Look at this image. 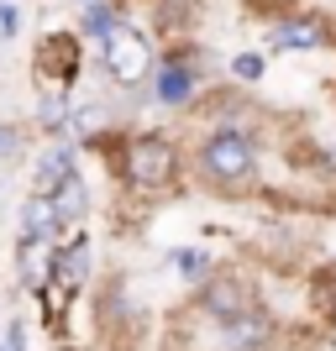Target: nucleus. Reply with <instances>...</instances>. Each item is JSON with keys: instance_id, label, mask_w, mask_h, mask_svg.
<instances>
[{"instance_id": "2eb2a0df", "label": "nucleus", "mask_w": 336, "mask_h": 351, "mask_svg": "<svg viewBox=\"0 0 336 351\" xmlns=\"http://www.w3.org/2000/svg\"><path fill=\"white\" fill-rule=\"evenodd\" d=\"M116 27H121V11L111 5V0H89V5H85V21H79V32H85V37L105 43Z\"/></svg>"}, {"instance_id": "4468645a", "label": "nucleus", "mask_w": 336, "mask_h": 351, "mask_svg": "<svg viewBox=\"0 0 336 351\" xmlns=\"http://www.w3.org/2000/svg\"><path fill=\"white\" fill-rule=\"evenodd\" d=\"M53 210H58V226H79L89 210V189H85V178H69L58 194H53Z\"/></svg>"}, {"instance_id": "20e7f679", "label": "nucleus", "mask_w": 336, "mask_h": 351, "mask_svg": "<svg viewBox=\"0 0 336 351\" xmlns=\"http://www.w3.org/2000/svg\"><path fill=\"white\" fill-rule=\"evenodd\" d=\"M194 309H200V320L226 325V320H236V315L258 309V293H252L242 278H232V273H210V278L200 283V299H194Z\"/></svg>"}, {"instance_id": "aec40b11", "label": "nucleus", "mask_w": 336, "mask_h": 351, "mask_svg": "<svg viewBox=\"0 0 336 351\" xmlns=\"http://www.w3.org/2000/svg\"><path fill=\"white\" fill-rule=\"evenodd\" d=\"M16 152H21V132H16V126H0V162H11Z\"/></svg>"}, {"instance_id": "dca6fc26", "label": "nucleus", "mask_w": 336, "mask_h": 351, "mask_svg": "<svg viewBox=\"0 0 336 351\" xmlns=\"http://www.w3.org/2000/svg\"><path fill=\"white\" fill-rule=\"evenodd\" d=\"M168 263L179 267V278H190V283H205V278H210V257H205V252H194V247L168 252Z\"/></svg>"}, {"instance_id": "f3484780", "label": "nucleus", "mask_w": 336, "mask_h": 351, "mask_svg": "<svg viewBox=\"0 0 336 351\" xmlns=\"http://www.w3.org/2000/svg\"><path fill=\"white\" fill-rule=\"evenodd\" d=\"M315 309H321V315H336V267H321V273H315Z\"/></svg>"}, {"instance_id": "1a4fd4ad", "label": "nucleus", "mask_w": 336, "mask_h": 351, "mask_svg": "<svg viewBox=\"0 0 336 351\" xmlns=\"http://www.w3.org/2000/svg\"><path fill=\"white\" fill-rule=\"evenodd\" d=\"M85 278H89V236H74L53 252V289L69 299V293L85 289Z\"/></svg>"}, {"instance_id": "39448f33", "label": "nucleus", "mask_w": 336, "mask_h": 351, "mask_svg": "<svg viewBox=\"0 0 336 351\" xmlns=\"http://www.w3.org/2000/svg\"><path fill=\"white\" fill-rule=\"evenodd\" d=\"M268 341H273V315L263 304L236 315V320H226V325H216V351H263Z\"/></svg>"}, {"instance_id": "9d476101", "label": "nucleus", "mask_w": 336, "mask_h": 351, "mask_svg": "<svg viewBox=\"0 0 336 351\" xmlns=\"http://www.w3.org/2000/svg\"><path fill=\"white\" fill-rule=\"evenodd\" d=\"M53 241H21L16 247V263H21V289L32 293H47V283H53Z\"/></svg>"}, {"instance_id": "9b49d317", "label": "nucleus", "mask_w": 336, "mask_h": 351, "mask_svg": "<svg viewBox=\"0 0 336 351\" xmlns=\"http://www.w3.org/2000/svg\"><path fill=\"white\" fill-rule=\"evenodd\" d=\"M16 220H21V241H53V231H63L47 194H27V205H21Z\"/></svg>"}, {"instance_id": "423d86ee", "label": "nucleus", "mask_w": 336, "mask_h": 351, "mask_svg": "<svg viewBox=\"0 0 336 351\" xmlns=\"http://www.w3.org/2000/svg\"><path fill=\"white\" fill-rule=\"evenodd\" d=\"M194 89H200V73H194V63L184 53H174V58H163L153 69V100L158 105H190Z\"/></svg>"}, {"instance_id": "6e6552de", "label": "nucleus", "mask_w": 336, "mask_h": 351, "mask_svg": "<svg viewBox=\"0 0 336 351\" xmlns=\"http://www.w3.org/2000/svg\"><path fill=\"white\" fill-rule=\"evenodd\" d=\"M69 178H79V147L63 136V142H53L43 152V162H37V189H32V194H47V199H53Z\"/></svg>"}, {"instance_id": "7ed1b4c3", "label": "nucleus", "mask_w": 336, "mask_h": 351, "mask_svg": "<svg viewBox=\"0 0 336 351\" xmlns=\"http://www.w3.org/2000/svg\"><path fill=\"white\" fill-rule=\"evenodd\" d=\"M100 69H105V79H111V84L137 89L142 79H153L158 58H153V47H147V37H142V32L121 21V27H116V32H111V37L100 43Z\"/></svg>"}, {"instance_id": "ddd939ff", "label": "nucleus", "mask_w": 336, "mask_h": 351, "mask_svg": "<svg viewBox=\"0 0 336 351\" xmlns=\"http://www.w3.org/2000/svg\"><path fill=\"white\" fill-rule=\"evenodd\" d=\"M37 126H43V132H53V136H69V126H74V100H69V89H47V95H43V105H37Z\"/></svg>"}, {"instance_id": "f8f14e48", "label": "nucleus", "mask_w": 336, "mask_h": 351, "mask_svg": "<svg viewBox=\"0 0 336 351\" xmlns=\"http://www.w3.org/2000/svg\"><path fill=\"white\" fill-rule=\"evenodd\" d=\"M321 43H326V27L315 16H284L273 27V47H300L305 53V47H321Z\"/></svg>"}, {"instance_id": "a211bd4d", "label": "nucleus", "mask_w": 336, "mask_h": 351, "mask_svg": "<svg viewBox=\"0 0 336 351\" xmlns=\"http://www.w3.org/2000/svg\"><path fill=\"white\" fill-rule=\"evenodd\" d=\"M263 69H268L263 53H236V58H232V73L242 79V84H258V79H263Z\"/></svg>"}, {"instance_id": "f03ea898", "label": "nucleus", "mask_w": 336, "mask_h": 351, "mask_svg": "<svg viewBox=\"0 0 336 351\" xmlns=\"http://www.w3.org/2000/svg\"><path fill=\"white\" fill-rule=\"evenodd\" d=\"M121 178L137 194H163L179 184V147L163 132H137L121 147Z\"/></svg>"}, {"instance_id": "f257e3e1", "label": "nucleus", "mask_w": 336, "mask_h": 351, "mask_svg": "<svg viewBox=\"0 0 336 351\" xmlns=\"http://www.w3.org/2000/svg\"><path fill=\"white\" fill-rule=\"evenodd\" d=\"M200 173L205 184H216L226 194H242L258 178V142H252L247 126H210L200 142Z\"/></svg>"}, {"instance_id": "0eeeda50", "label": "nucleus", "mask_w": 336, "mask_h": 351, "mask_svg": "<svg viewBox=\"0 0 336 351\" xmlns=\"http://www.w3.org/2000/svg\"><path fill=\"white\" fill-rule=\"evenodd\" d=\"M37 69L53 79V89H69L74 79H79V37H63V32L43 37V47H37Z\"/></svg>"}, {"instance_id": "6ab92c4d", "label": "nucleus", "mask_w": 336, "mask_h": 351, "mask_svg": "<svg viewBox=\"0 0 336 351\" xmlns=\"http://www.w3.org/2000/svg\"><path fill=\"white\" fill-rule=\"evenodd\" d=\"M21 32V11H16V0H0V37H16Z\"/></svg>"}, {"instance_id": "412c9836", "label": "nucleus", "mask_w": 336, "mask_h": 351, "mask_svg": "<svg viewBox=\"0 0 336 351\" xmlns=\"http://www.w3.org/2000/svg\"><path fill=\"white\" fill-rule=\"evenodd\" d=\"M85 5H89V0H85Z\"/></svg>"}]
</instances>
